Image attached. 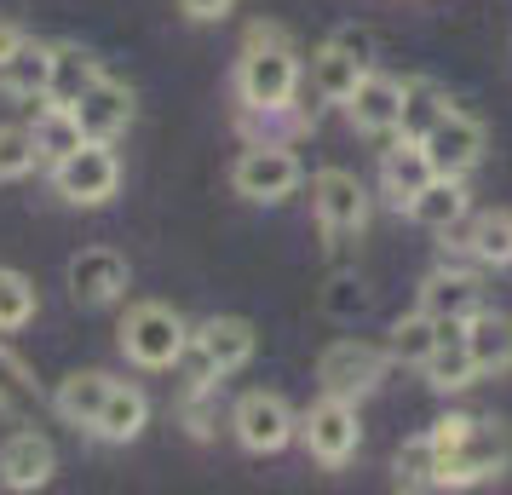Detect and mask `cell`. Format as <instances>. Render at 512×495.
<instances>
[{"mask_svg": "<svg viewBox=\"0 0 512 495\" xmlns=\"http://www.w3.org/2000/svg\"><path fill=\"white\" fill-rule=\"evenodd\" d=\"M29 398H35V380H29L24 357L0 346V409H18V403H29Z\"/></svg>", "mask_w": 512, "mask_h": 495, "instance_id": "cell-34", "label": "cell"}, {"mask_svg": "<svg viewBox=\"0 0 512 495\" xmlns=\"http://www.w3.org/2000/svg\"><path fill=\"white\" fill-rule=\"evenodd\" d=\"M420 369H426V386H432V392H466V386L478 380V363H472V352H466V334L438 340Z\"/></svg>", "mask_w": 512, "mask_h": 495, "instance_id": "cell-25", "label": "cell"}, {"mask_svg": "<svg viewBox=\"0 0 512 495\" xmlns=\"http://www.w3.org/2000/svg\"><path fill=\"white\" fill-rule=\"evenodd\" d=\"M231 426H236V444L248 449V455H277V449L294 444V409L277 398V392H242L231 409Z\"/></svg>", "mask_w": 512, "mask_h": 495, "instance_id": "cell-10", "label": "cell"}, {"mask_svg": "<svg viewBox=\"0 0 512 495\" xmlns=\"http://www.w3.org/2000/svg\"><path fill=\"white\" fill-rule=\"evenodd\" d=\"M449 110H455V104L443 98L438 81H426V75L403 81V133H409V139H426V133H432Z\"/></svg>", "mask_w": 512, "mask_h": 495, "instance_id": "cell-27", "label": "cell"}, {"mask_svg": "<svg viewBox=\"0 0 512 495\" xmlns=\"http://www.w3.org/2000/svg\"><path fill=\"white\" fill-rule=\"evenodd\" d=\"M397 484L403 490H438V444L415 438V444L397 449Z\"/></svg>", "mask_w": 512, "mask_h": 495, "instance_id": "cell-33", "label": "cell"}, {"mask_svg": "<svg viewBox=\"0 0 512 495\" xmlns=\"http://www.w3.org/2000/svg\"><path fill=\"white\" fill-rule=\"evenodd\" d=\"M190 346L213 363V375H236L248 357H254L259 334L248 317H208L202 329H190Z\"/></svg>", "mask_w": 512, "mask_h": 495, "instance_id": "cell-17", "label": "cell"}, {"mask_svg": "<svg viewBox=\"0 0 512 495\" xmlns=\"http://www.w3.org/2000/svg\"><path fill=\"white\" fill-rule=\"evenodd\" d=\"M443 340V323L432 317V311H409V317H397L392 323V340H386V352L397 357V363H426L432 357V346Z\"/></svg>", "mask_w": 512, "mask_h": 495, "instance_id": "cell-29", "label": "cell"}, {"mask_svg": "<svg viewBox=\"0 0 512 495\" xmlns=\"http://www.w3.org/2000/svg\"><path fill=\"white\" fill-rule=\"evenodd\" d=\"M144 426H150V398H144L139 386H127V380H116L110 386V398H104V415H98V438L104 444H133Z\"/></svg>", "mask_w": 512, "mask_h": 495, "instance_id": "cell-23", "label": "cell"}, {"mask_svg": "<svg viewBox=\"0 0 512 495\" xmlns=\"http://www.w3.org/2000/svg\"><path fill=\"white\" fill-rule=\"evenodd\" d=\"M466 352L478 363V375H507L512 369V317L478 311V317L466 323Z\"/></svg>", "mask_w": 512, "mask_h": 495, "instance_id": "cell-22", "label": "cell"}, {"mask_svg": "<svg viewBox=\"0 0 512 495\" xmlns=\"http://www.w3.org/2000/svg\"><path fill=\"white\" fill-rule=\"evenodd\" d=\"M420 144H426V156H432V173H443V179H466L472 167L484 162L489 133H484V121H478V116L449 110V116H443Z\"/></svg>", "mask_w": 512, "mask_h": 495, "instance_id": "cell-11", "label": "cell"}, {"mask_svg": "<svg viewBox=\"0 0 512 495\" xmlns=\"http://www.w3.org/2000/svg\"><path fill=\"white\" fill-rule=\"evenodd\" d=\"M127 283H133V271H127V260H121L116 248H81L70 260V300L75 306H116L121 294H127Z\"/></svg>", "mask_w": 512, "mask_h": 495, "instance_id": "cell-12", "label": "cell"}, {"mask_svg": "<svg viewBox=\"0 0 512 495\" xmlns=\"http://www.w3.org/2000/svg\"><path fill=\"white\" fill-rule=\"evenodd\" d=\"M420 311H432L438 323H472V317L484 311L478 271H466V265H438V271L420 283Z\"/></svg>", "mask_w": 512, "mask_h": 495, "instance_id": "cell-14", "label": "cell"}, {"mask_svg": "<svg viewBox=\"0 0 512 495\" xmlns=\"http://www.w3.org/2000/svg\"><path fill=\"white\" fill-rule=\"evenodd\" d=\"M52 190L75 208H104L121 190V156L110 139H87L64 162H52Z\"/></svg>", "mask_w": 512, "mask_h": 495, "instance_id": "cell-3", "label": "cell"}, {"mask_svg": "<svg viewBox=\"0 0 512 495\" xmlns=\"http://www.w3.org/2000/svg\"><path fill=\"white\" fill-rule=\"evenodd\" d=\"M346 116L357 133H369V139H392L403 133V81L392 75H363V87L346 98Z\"/></svg>", "mask_w": 512, "mask_h": 495, "instance_id": "cell-13", "label": "cell"}, {"mask_svg": "<svg viewBox=\"0 0 512 495\" xmlns=\"http://www.w3.org/2000/svg\"><path fill=\"white\" fill-rule=\"evenodd\" d=\"M363 300H369V294H363V283L340 277V283H334V294H328V311H334V317H351V311H363Z\"/></svg>", "mask_w": 512, "mask_h": 495, "instance_id": "cell-35", "label": "cell"}, {"mask_svg": "<svg viewBox=\"0 0 512 495\" xmlns=\"http://www.w3.org/2000/svg\"><path fill=\"white\" fill-rule=\"evenodd\" d=\"M300 438H305V449H311V461H323V467H346L351 455H357V444H363L357 403L328 398V392H323V403H311V409H305Z\"/></svg>", "mask_w": 512, "mask_h": 495, "instance_id": "cell-9", "label": "cell"}, {"mask_svg": "<svg viewBox=\"0 0 512 495\" xmlns=\"http://www.w3.org/2000/svg\"><path fill=\"white\" fill-rule=\"evenodd\" d=\"M75 121H81L87 139H110L116 144L121 133L133 127V87H121V81H110V75H98L93 87H87V98L75 104Z\"/></svg>", "mask_w": 512, "mask_h": 495, "instance_id": "cell-16", "label": "cell"}, {"mask_svg": "<svg viewBox=\"0 0 512 495\" xmlns=\"http://www.w3.org/2000/svg\"><path fill=\"white\" fill-rule=\"evenodd\" d=\"M236 127H242V139L248 144H288L305 133V116L294 104H271V110H259V104H242L236 110Z\"/></svg>", "mask_w": 512, "mask_h": 495, "instance_id": "cell-26", "label": "cell"}, {"mask_svg": "<svg viewBox=\"0 0 512 495\" xmlns=\"http://www.w3.org/2000/svg\"><path fill=\"white\" fill-rule=\"evenodd\" d=\"M110 386L116 380L104 375V369H75V375L58 380V392H52V409L64 415L70 426H87L93 432L98 415H104V398H110Z\"/></svg>", "mask_w": 512, "mask_h": 495, "instance_id": "cell-20", "label": "cell"}, {"mask_svg": "<svg viewBox=\"0 0 512 495\" xmlns=\"http://www.w3.org/2000/svg\"><path fill=\"white\" fill-rule=\"evenodd\" d=\"M35 283H29L24 271H12V265H0V334H18L24 323H35Z\"/></svg>", "mask_w": 512, "mask_h": 495, "instance_id": "cell-31", "label": "cell"}, {"mask_svg": "<svg viewBox=\"0 0 512 495\" xmlns=\"http://www.w3.org/2000/svg\"><path fill=\"white\" fill-rule=\"evenodd\" d=\"M374 64V41L363 29H340V35H328L323 52L311 58V81H317V93L328 104H346L357 87H363V75Z\"/></svg>", "mask_w": 512, "mask_h": 495, "instance_id": "cell-8", "label": "cell"}, {"mask_svg": "<svg viewBox=\"0 0 512 495\" xmlns=\"http://www.w3.org/2000/svg\"><path fill=\"white\" fill-rule=\"evenodd\" d=\"M98 58L93 52H81L75 41H64V47H52V75H47V104H64V110H75L81 98H87V87L98 81Z\"/></svg>", "mask_w": 512, "mask_h": 495, "instance_id": "cell-21", "label": "cell"}, {"mask_svg": "<svg viewBox=\"0 0 512 495\" xmlns=\"http://www.w3.org/2000/svg\"><path fill=\"white\" fill-rule=\"evenodd\" d=\"M426 179H432V156H426V144L409 139V133H392V144L380 150V190L403 208Z\"/></svg>", "mask_w": 512, "mask_h": 495, "instance_id": "cell-18", "label": "cell"}, {"mask_svg": "<svg viewBox=\"0 0 512 495\" xmlns=\"http://www.w3.org/2000/svg\"><path fill=\"white\" fill-rule=\"evenodd\" d=\"M512 467V444L507 432L495 421H472L466 426V438L455 449H443L438 455V490H466V484H489V478H501Z\"/></svg>", "mask_w": 512, "mask_h": 495, "instance_id": "cell-4", "label": "cell"}, {"mask_svg": "<svg viewBox=\"0 0 512 495\" xmlns=\"http://www.w3.org/2000/svg\"><path fill=\"white\" fill-rule=\"evenodd\" d=\"M24 41H29V35H24V29H18V24H0V64H6L12 52L24 47Z\"/></svg>", "mask_w": 512, "mask_h": 495, "instance_id": "cell-38", "label": "cell"}, {"mask_svg": "<svg viewBox=\"0 0 512 495\" xmlns=\"http://www.w3.org/2000/svg\"><path fill=\"white\" fill-rule=\"evenodd\" d=\"M466 254L478 265H512V213H478L466 231Z\"/></svg>", "mask_w": 512, "mask_h": 495, "instance_id": "cell-30", "label": "cell"}, {"mask_svg": "<svg viewBox=\"0 0 512 495\" xmlns=\"http://www.w3.org/2000/svg\"><path fill=\"white\" fill-rule=\"evenodd\" d=\"M403 213L415 219L420 231H455L466 219V190H461V179H443V173H432L426 185L403 202Z\"/></svg>", "mask_w": 512, "mask_h": 495, "instance_id": "cell-19", "label": "cell"}, {"mask_svg": "<svg viewBox=\"0 0 512 495\" xmlns=\"http://www.w3.org/2000/svg\"><path fill=\"white\" fill-rule=\"evenodd\" d=\"M311 208H317V225H323L328 242H346L369 225V190L346 167H323L311 179Z\"/></svg>", "mask_w": 512, "mask_h": 495, "instance_id": "cell-7", "label": "cell"}, {"mask_svg": "<svg viewBox=\"0 0 512 495\" xmlns=\"http://www.w3.org/2000/svg\"><path fill=\"white\" fill-rule=\"evenodd\" d=\"M47 75H52V47L24 41V47L0 64V93H12V98H47Z\"/></svg>", "mask_w": 512, "mask_h": 495, "instance_id": "cell-24", "label": "cell"}, {"mask_svg": "<svg viewBox=\"0 0 512 495\" xmlns=\"http://www.w3.org/2000/svg\"><path fill=\"white\" fill-rule=\"evenodd\" d=\"M386 357L392 352H380L374 340H334L323 357H317V386H323L328 398H346V403H357V398H369L374 386L386 380Z\"/></svg>", "mask_w": 512, "mask_h": 495, "instance_id": "cell-5", "label": "cell"}, {"mask_svg": "<svg viewBox=\"0 0 512 495\" xmlns=\"http://www.w3.org/2000/svg\"><path fill=\"white\" fill-rule=\"evenodd\" d=\"M35 162H41V150H35V133H29L24 121H0V185L24 179Z\"/></svg>", "mask_w": 512, "mask_h": 495, "instance_id": "cell-32", "label": "cell"}, {"mask_svg": "<svg viewBox=\"0 0 512 495\" xmlns=\"http://www.w3.org/2000/svg\"><path fill=\"white\" fill-rule=\"evenodd\" d=\"M231 6H236V0H179V12H185V18H196V24H219Z\"/></svg>", "mask_w": 512, "mask_h": 495, "instance_id": "cell-37", "label": "cell"}, {"mask_svg": "<svg viewBox=\"0 0 512 495\" xmlns=\"http://www.w3.org/2000/svg\"><path fill=\"white\" fill-rule=\"evenodd\" d=\"M294 87H300V58L288 47V35L277 24H254L236 64V98L271 110V104H294Z\"/></svg>", "mask_w": 512, "mask_h": 495, "instance_id": "cell-1", "label": "cell"}, {"mask_svg": "<svg viewBox=\"0 0 512 495\" xmlns=\"http://www.w3.org/2000/svg\"><path fill=\"white\" fill-rule=\"evenodd\" d=\"M300 179H305V167L288 144H248L231 167L236 196H248V202H288L300 190Z\"/></svg>", "mask_w": 512, "mask_h": 495, "instance_id": "cell-6", "label": "cell"}, {"mask_svg": "<svg viewBox=\"0 0 512 495\" xmlns=\"http://www.w3.org/2000/svg\"><path fill=\"white\" fill-rule=\"evenodd\" d=\"M190 346V323L162 300H139L121 317V352L139 369H179V357Z\"/></svg>", "mask_w": 512, "mask_h": 495, "instance_id": "cell-2", "label": "cell"}, {"mask_svg": "<svg viewBox=\"0 0 512 495\" xmlns=\"http://www.w3.org/2000/svg\"><path fill=\"white\" fill-rule=\"evenodd\" d=\"M35 150H41V162H64L70 150H81L87 144V133H81V121H75V110H64V104H47L41 116H35Z\"/></svg>", "mask_w": 512, "mask_h": 495, "instance_id": "cell-28", "label": "cell"}, {"mask_svg": "<svg viewBox=\"0 0 512 495\" xmlns=\"http://www.w3.org/2000/svg\"><path fill=\"white\" fill-rule=\"evenodd\" d=\"M52 472H58V449H52L47 432H12L0 444V484L6 490H41Z\"/></svg>", "mask_w": 512, "mask_h": 495, "instance_id": "cell-15", "label": "cell"}, {"mask_svg": "<svg viewBox=\"0 0 512 495\" xmlns=\"http://www.w3.org/2000/svg\"><path fill=\"white\" fill-rule=\"evenodd\" d=\"M466 426H472V415H443V421H432V432H426V438H432V444H438V455H443V449H455L466 438Z\"/></svg>", "mask_w": 512, "mask_h": 495, "instance_id": "cell-36", "label": "cell"}]
</instances>
